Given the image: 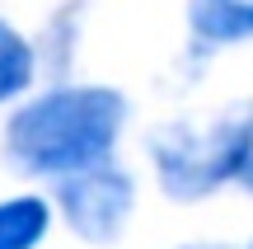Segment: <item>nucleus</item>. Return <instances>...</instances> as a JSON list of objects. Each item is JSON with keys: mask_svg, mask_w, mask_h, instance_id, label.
I'll return each mask as SVG.
<instances>
[{"mask_svg": "<svg viewBox=\"0 0 253 249\" xmlns=\"http://www.w3.org/2000/svg\"><path fill=\"white\" fill-rule=\"evenodd\" d=\"M126 122V99L108 85H56L24 103L5 127V150L28 174L71 179L103 165Z\"/></svg>", "mask_w": 253, "mask_h": 249, "instance_id": "nucleus-1", "label": "nucleus"}, {"mask_svg": "<svg viewBox=\"0 0 253 249\" xmlns=\"http://www.w3.org/2000/svg\"><path fill=\"white\" fill-rule=\"evenodd\" d=\"M150 160H155V174H160L169 198L216 193L220 184L239 179L244 165L253 160V99L225 108L220 118L202 122V127L173 122V127L155 132Z\"/></svg>", "mask_w": 253, "mask_h": 249, "instance_id": "nucleus-2", "label": "nucleus"}, {"mask_svg": "<svg viewBox=\"0 0 253 249\" xmlns=\"http://www.w3.org/2000/svg\"><path fill=\"white\" fill-rule=\"evenodd\" d=\"M131 202H136L131 174L108 165V160L61 179V212L71 221V231L84 235L89 245H113L118 240L126 216H131Z\"/></svg>", "mask_w": 253, "mask_h": 249, "instance_id": "nucleus-3", "label": "nucleus"}, {"mask_svg": "<svg viewBox=\"0 0 253 249\" xmlns=\"http://www.w3.org/2000/svg\"><path fill=\"white\" fill-rule=\"evenodd\" d=\"M188 24H192V38H202L207 47L249 43L253 38V0H192Z\"/></svg>", "mask_w": 253, "mask_h": 249, "instance_id": "nucleus-4", "label": "nucleus"}, {"mask_svg": "<svg viewBox=\"0 0 253 249\" xmlns=\"http://www.w3.org/2000/svg\"><path fill=\"white\" fill-rule=\"evenodd\" d=\"M47 231H52V207L42 198L0 202V249H38Z\"/></svg>", "mask_w": 253, "mask_h": 249, "instance_id": "nucleus-5", "label": "nucleus"}, {"mask_svg": "<svg viewBox=\"0 0 253 249\" xmlns=\"http://www.w3.org/2000/svg\"><path fill=\"white\" fill-rule=\"evenodd\" d=\"M33 66H38V52L28 47V38L19 33L9 19H0V103L28 90Z\"/></svg>", "mask_w": 253, "mask_h": 249, "instance_id": "nucleus-6", "label": "nucleus"}, {"mask_svg": "<svg viewBox=\"0 0 253 249\" xmlns=\"http://www.w3.org/2000/svg\"><path fill=\"white\" fill-rule=\"evenodd\" d=\"M239 179H244V188H249V193H253V160H249V165H244V174H239Z\"/></svg>", "mask_w": 253, "mask_h": 249, "instance_id": "nucleus-7", "label": "nucleus"}, {"mask_svg": "<svg viewBox=\"0 0 253 249\" xmlns=\"http://www.w3.org/2000/svg\"><path fill=\"white\" fill-rule=\"evenodd\" d=\"M197 249H220V245H197Z\"/></svg>", "mask_w": 253, "mask_h": 249, "instance_id": "nucleus-8", "label": "nucleus"}]
</instances>
